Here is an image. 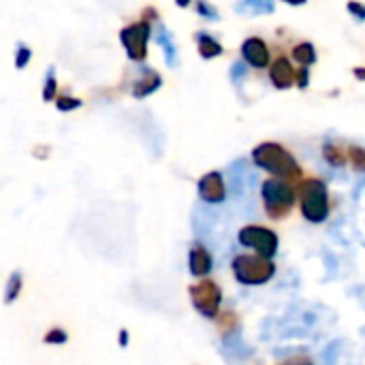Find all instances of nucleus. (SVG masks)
Listing matches in <instances>:
<instances>
[{
    "label": "nucleus",
    "instance_id": "4468645a",
    "mask_svg": "<svg viewBox=\"0 0 365 365\" xmlns=\"http://www.w3.org/2000/svg\"><path fill=\"white\" fill-rule=\"evenodd\" d=\"M235 9L248 15H265V13H274V0H244Z\"/></svg>",
    "mask_w": 365,
    "mask_h": 365
},
{
    "label": "nucleus",
    "instance_id": "7c9ffc66",
    "mask_svg": "<svg viewBox=\"0 0 365 365\" xmlns=\"http://www.w3.org/2000/svg\"><path fill=\"white\" fill-rule=\"evenodd\" d=\"M284 2H289V4H304L306 0H284Z\"/></svg>",
    "mask_w": 365,
    "mask_h": 365
},
{
    "label": "nucleus",
    "instance_id": "7ed1b4c3",
    "mask_svg": "<svg viewBox=\"0 0 365 365\" xmlns=\"http://www.w3.org/2000/svg\"><path fill=\"white\" fill-rule=\"evenodd\" d=\"M299 201H302V214L308 222L321 225L329 216V195L327 186L321 180H306L299 188Z\"/></svg>",
    "mask_w": 365,
    "mask_h": 365
},
{
    "label": "nucleus",
    "instance_id": "b1692460",
    "mask_svg": "<svg viewBox=\"0 0 365 365\" xmlns=\"http://www.w3.org/2000/svg\"><path fill=\"white\" fill-rule=\"evenodd\" d=\"M231 77H233L235 83H240V81L246 77V66H244L242 62H233V66H231Z\"/></svg>",
    "mask_w": 365,
    "mask_h": 365
},
{
    "label": "nucleus",
    "instance_id": "a211bd4d",
    "mask_svg": "<svg viewBox=\"0 0 365 365\" xmlns=\"http://www.w3.org/2000/svg\"><path fill=\"white\" fill-rule=\"evenodd\" d=\"M323 156H325V160H327L331 167H342V165L346 163L342 150H340L338 145H334V143H327V145L323 148Z\"/></svg>",
    "mask_w": 365,
    "mask_h": 365
},
{
    "label": "nucleus",
    "instance_id": "2eb2a0df",
    "mask_svg": "<svg viewBox=\"0 0 365 365\" xmlns=\"http://www.w3.org/2000/svg\"><path fill=\"white\" fill-rule=\"evenodd\" d=\"M197 43H199V51H201L203 58H216V56L222 53V45L214 36H210L205 32L197 34Z\"/></svg>",
    "mask_w": 365,
    "mask_h": 365
},
{
    "label": "nucleus",
    "instance_id": "0eeeda50",
    "mask_svg": "<svg viewBox=\"0 0 365 365\" xmlns=\"http://www.w3.org/2000/svg\"><path fill=\"white\" fill-rule=\"evenodd\" d=\"M150 34H152V28H150L148 21L133 24V26H128V28H124L120 32V41H122V45H124L130 60H143L145 58Z\"/></svg>",
    "mask_w": 365,
    "mask_h": 365
},
{
    "label": "nucleus",
    "instance_id": "a878e982",
    "mask_svg": "<svg viewBox=\"0 0 365 365\" xmlns=\"http://www.w3.org/2000/svg\"><path fill=\"white\" fill-rule=\"evenodd\" d=\"M349 11H351V13H355L357 17L365 19V6H361V4H357V2H351V4H349Z\"/></svg>",
    "mask_w": 365,
    "mask_h": 365
},
{
    "label": "nucleus",
    "instance_id": "5701e85b",
    "mask_svg": "<svg viewBox=\"0 0 365 365\" xmlns=\"http://www.w3.org/2000/svg\"><path fill=\"white\" fill-rule=\"evenodd\" d=\"M28 60H30V49H28L26 45H19L17 56H15V64H17V68H24V66L28 64Z\"/></svg>",
    "mask_w": 365,
    "mask_h": 365
},
{
    "label": "nucleus",
    "instance_id": "c756f323",
    "mask_svg": "<svg viewBox=\"0 0 365 365\" xmlns=\"http://www.w3.org/2000/svg\"><path fill=\"white\" fill-rule=\"evenodd\" d=\"M355 75H357L359 79H365V71H364V68H357V71H355Z\"/></svg>",
    "mask_w": 365,
    "mask_h": 365
},
{
    "label": "nucleus",
    "instance_id": "412c9836",
    "mask_svg": "<svg viewBox=\"0 0 365 365\" xmlns=\"http://www.w3.org/2000/svg\"><path fill=\"white\" fill-rule=\"evenodd\" d=\"M351 158H353L355 169L365 173V150H361V148H351Z\"/></svg>",
    "mask_w": 365,
    "mask_h": 365
},
{
    "label": "nucleus",
    "instance_id": "dca6fc26",
    "mask_svg": "<svg viewBox=\"0 0 365 365\" xmlns=\"http://www.w3.org/2000/svg\"><path fill=\"white\" fill-rule=\"evenodd\" d=\"M293 58L304 64V66H310L314 60H317V51H314V45L312 43H302L293 49Z\"/></svg>",
    "mask_w": 365,
    "mask_h": 365
},
{
    "label": "nucleus",
    "instance_id": "9d476101",
    "mask_svg": "<svg viewBox=\"0 0 365 365\" xmlns=\"http://www.w3.org/2000/svg\"><path fill=\"white\" fill-rule=\"evenodd\" d=\"M242 53H244V60H246L250 66H255V68H265V66L269 64V49H267V45H265L261 38H257V36L244 41Z\"/></svg>",
    "mask_w": 365,
    "mask_h": 365
},
{
    "label": "nucleus",
    "instance_id": "ddd939ff",
    "mask_svg": "<svg viewBox=\"0 0 365 365\" xmlns=\"http://www.w3.org/2000/svg\"><path fill=\"white\" fill-rule=\"evenodd\" d=\"M154 38H156V43L165 49V60H167V64H169V66H178V64H180V60H178V49H175V43H173V38H171V34L167 32L165 26H158V28H156Z\"/></svg>",
    "mask_w": 365,
    "mask_h": 365
},
{
    "label": "nucleus",
    "instance_id": "20e7f679",
    "mask_svg": "<svg viewBox=\"0 0 365 365\" xmlns=\"http://www.w3.org/2000/svg\"><path fill=\"white\" fill-rule=\"evenodd\" d=\"M261 197L265 203V210L272 218H282L287 216L293 205H295V190L291 184H287L284 180L276 178V180H267L263 182L261 188Z\"/></svg>",
    "mask_w": 365,
    "mask_h": 365
},
{
    "label": "nucleus",
    "instance_id": "393cba45",
    "mask_svg": "<svg viewBox=\"0 0 365 365\" xmlns=\"http://www.w3.org/2000/svg\"><path fill=\"white\" fill-rule=\"evenodd\" d=\"M199 13L201 15H207V19H218V13H216V9H212L207 2H199Z\"/></svg>",
    "mask_w": 365,
    "mask_h": 365
},
{
    "label": "nucleus",
    "instance_id": "9b49d317",
    "mask_svg": "<svg viewBox=\"0 0 365 365\" xmlns=\"http://www.w3.org/2000/svg\"><path fill=\"white\" fill-rule=\"evenodd\" d=\"M269 77H272V81H274V86H276V88H280V90L291 88V83H293V79H295V73H293L291 60H287V58H278V60L274 62L272 71H269Z\"/></svg>",
    "mask_w": 365,
    "mask_h": 365
},
{
    "label": "nucleus",
    "instance_id": "2f4dec72",
    "mask_svg": "<svg viewBox=\"0 0 365 365\" xmlns=\"http://www.w3.org/2000/svg\"><path fill=\"white\" fill-rule=\"evenodd\" d=\"M175 2H178L180 6H188V2H190V0H175Z\"/></svg>",
    "mask_w": 365,
    "mask_h": 365
},
{
    "label": "nucleus",
    "instance_id": "f03ea898",
    "mask_svg": "<svg viewBox=\"0 0 365 365\" xmlns=\"http://www.w3.org/2000/svg\"><path fill=\"white\" fill-rule=\"evenodd\" d=\"M252 158L257 163V167L269 171L276 178H297L302 173L297 160L293 158V154H289L282 145L278 143H261L255 148Z\"/></svg>",
    "mask_w": 365,
    "mask_h": 365
},
{
    "label": "nucleus",
    "instance_id": "6ab92c4d",
    "mask_svg": "<svg viewBox=\"0 0 365 365\" xmlns=\"http://www.w3.org/2000/svg\"><path fill=\"white\" fill-rule=\"evenodd\" d=\"M43 342L45 344H51V346H60V344H66L68 342V334L60 327H51L45 336H43Z\"/></svg>",
    "mask_w": 365,
    "mask_h": 365
},
{
    "label": "nucleus",
    "instance_id": "f257e3e1",
    "mask_svg": "<svg viewBox=\"0 0 365 365\" xmlns=\"http://www.w3.org/2000/svg\"><path fill=\"white\" fill-rule=\"evenodd\" d=\"M231 269L235 280L244 287H261L276 276L274 261L261 255H237L231 261Z\"/></svg>",
    "mask_w": 365,
    "mask_h": 365
},
{
    "label": "nucleus",
    "instance_id": "c85d7f7f",
    "mask_svg": "<svg viewBox=\"0 0 365 365\" xmlns=\"http://www.w3.org/2000/svg\"><path fill=\"white\" fill-rule=\"evenodd\" d=\"M282 365H312V361H308L304 357H295V359H291V361H287V364Z\"/></svg>",
    "mask_w": 365,
    "mask_h": 365
},
{
    "label": "nucleus",
    "instance_id": "1a4fd4ad",
    "mask_svg": "<svg viewBox=\"0 0 365 365\" xmlns=\"http://www.w3.org/2000/svg\"><path fill=\"white\" fill-rule=\"evenodd\" d=\"M188 269L195 278H207L214 269V259L203 244H195L188 252Z\"/></svg>",
    "mask_w": 365,
    "mask_h": 365
},
{
    "label": "nucleus",
    "instance_id": "f8f14e48",
    "mask_svg": "<svg viewBox=\"0 0 365 365\" xmlns=\"http://www.w3.org/2000/svg\"><path fill=\"white\" fill-rule=\"evenodd\" d=\"M160 83H163V81H160V75H158V73H154V71H150V68H143V77L137 79V83H135V88H133V96L143 98V96L156 92V90L160 88Z\"/></svg>",
    "mask_w": 365,
    "mask_h": 365
},
{
    "label": "nucleus",
    "instance_id": "39448f33",
    "mask_svg": "<svg viewBox=\"0 0 365 365\" xmlns=\"http://www.w3.org/2000/svg\"><path fill=\"white\" fill-rule=\"evenodd\" d=\"M188 295H190V302H192L195 310L201 317L212 319V321L220 317L222 291H220L218 282H214L210 278H201L197 284L188 287Z\"/></svg>",
    "mask_w": 365,
    "mask_h": 365
},
{
    "label": "nucleus",
    "instance_id": "cd10ccee",
    "mask_svg": "<svg viewBox=\"0 0 365 365\" xmlns=\"http://www.w3.org/2000/svg\"><path fill=\"white\" fill-rule=\"evenodd\" d=\"M118 342H120V346H122V349H126V346H128V331H126V329H120Z\"/></svg>",
    "mask_w": 365,
    "mask_h": 365
},
{
    "label": "nucleus",
    "instance_id": "bb28decb",
    "mask_svg": "<svg viewBox=\"0 0 365 365\" xmlns=\"http://www.w3.org/2000/svg\"><path fill=\"white\" fill-rule=\"evenodd\" d=\"M308 81H310V71H308V66H306V68H302V73H299V88H308Z\"/></svg>",
    "mask_w": 365,
    "mask_h": 365
},
{
    "label": "nucleus",
    "instance_id": "6e6552de",
    "mask_svg": "<svg viewBox=\"0 0 365 365\" xmlns=\"http://www.w3.org/2000/svg\"><path fill=\"white\" fill-rule=\"evenodd\" d=\"M197 188H199L201 201L212 203V205L222 203L225 197H227V184H225V178H222L220 171H210V173H205V175L199 180V186H197Z\"/></svg>",
    "mask_w": 365,
    "mask_h": 365
},
{
    "label": "nucleus",
    "instance_id": "aec40b11",
    "mask_svg": "<svg viewBox=\"0 0 365 365\" xmlns=\"http://www.w3.org/2000/svg\"><path fill=\"white\" fill-rule=\"evenodd\" d=\"M56 96V77H53V68L47 73V81H45V90H43V98L51 101Z\"/></svg>",
    "mask_w": 365,
    "mask_h": 365
},
{
    "label": "nucleus",
    "instance_id": "f3484780",
    "mask_svg": "<svg viewBox=\"0 0 365 365\" xmlns=\"http://www.w3.org/2000/svg\"><path fill=\"white\" fill-rule=\"evenodd\" d=\"M24 278H21V274L19 272H13L11 274V278H9V282H6V291H4V302L6 304H13L17 297H19V293H21V282Z\"/></svg>",
    "mask_w": 365,
    "mask_h": 365
},
{
    "label": "nucleus",
    "instance_id": "4be33fe9",
    "mask_svg": "<svg viewBox=\"0 0 365 365\" xmlns=\"http://www.w3.org/2000/svg\"><path fill=\"white\" fill-rule=\"evenodd\" d=\"M77 107H81V101L79 98H68V96L58 98V109L60 111H71V109H77Z\"/></svg>",
    "mask_w": 365,
    "mask_h": 365
},
{
    "label": "nucleus",
    "instance_id": "423d86ee",
    "mask_svg": "<svg viewBox=\"0 0 365 365\" xmlns=\"http://www.w3.org/2000/svg\"><path fill=\"white\" fill-rule=\"evenodd\" d=\"M237 242L246 248H252L257 255L265 257V259H274L280 246L278 235L267 229V227H259V225H248L237 233Z\"/></svg>",
    "mask_w": 365,
    "mask_h": 365
}]
</instances>
